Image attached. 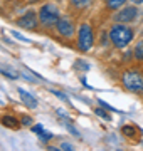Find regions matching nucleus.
Wrapping results in <instances>:
<instances>
[{
  "label": "nucleus",
  "instance_id": "12",
  "mask_svg": "<svg viewBox=\"0 0 143 151\" xmlns=\"http://www.w3.org/2000/svg\"><path fill=\"white\" fill-rule=\"evenodd\" d=\"M125 2H126V0H108V4H106V5H108V9H110V10H116V9H118V7H121Z\"/></svg>",
  "mask_w": 143,
  "mask_h": 151
},
{
  "label": "nucleus",
  "instance_id": "10",
  "mask_svg": "<svg viewBox=\"0 0 143 151\" xmlns=\"http://www.w3.org/2000/svg\"><path fill=\"white\" fill-rule=\"evenodd\" d=\"M34 129V133H37L39 136H40V139H44V141H47V139H51L52 138V133H49V131H46L40 124H37V126H34L32 128Z\"/></svg>",
  "mask_w": 143,
  "mask_h": 151
},
{
  "label": "nucleus",
  "instance_id": "18",
  "mask_svg": "<svg viewBox=\"0 0 143 151\" xmlns=\"http://www.w3.org/2000/svg\"><path fill=\"white\" fill-rule=\"evenodd\" d=\"M96 114H98V116H101V118H105V119H108V121H110V114L108 113H105V111H101V109H96Z\"/></svg>",
  "mask_w": 143,
  "mask_h": 151
},
{
  "label": "nucleus",
  "instance_id": "7",
  "mask_svg": "<svg viewBox=\"0 0 143 151\" xmlns=\"http://www.w3.org/2000/svg\"><path fill=\"white\" fill-rule=\"evenodd\" d=\"M56 29H57V32L62 37H71L72 34H74V25H72V22L67 17H61L59 22L56 24Z\"/></svg>",
  "mask_w": 143,
  "mask_h": 151
},
{
  "label": "nucleus",
  "instance_id": "3",
  "mask_svg": "<svg viewBox=\"0 0 143 151\" xmlns=\"http://www.w3.org/2000/svg\"><path fill=\"white\" fill-rule=\"evenodd\" d=\"M59 10L54 4H46L40 7L39 10V20L44 27H54L56 24L59 22Z\"/></svg>",
  "mask_w": 143,
  "mask_h": 151
},
{
  "label": "nucleus",
  "instance_id": "22",
  "mask_svg": "<svg viewBox=\"0 0 143 151\" xmlns=\"http://www.w3.org/2000/svg\"><path fill=\"white\" fill-rule=\"evenodd\" d=\"M133 4H135V5H140V4H143V0H131Z\"/></svg>",
  "mask_w": 143,
  "mask_h": 151
},
{
  "label": "nucleus",
  "instance_id": "17",
  "mask_svg": "<svg viewBox=\"0 0 143 151\" xmlns=\"http://www.w3.org/2000/svg\"><path fill=\"white\" fill-rule=\"evenodd\" d=\"M12 35H14V37H15V39H19V40H24V42H29V39H25V37H24V35H22V34L15 32V30L12 32Z\"/></svg>",
  "mask_w": 143,
  "mask_h": 151
},
{
  "label": "nucleus",
  "instance_id": "4",
  "mask_svg": "<svg viewBox=\"0 0 143 151\" xmlns=\"http://www.w3.org/2000/svg\"><path fill=\"white\" fill-rule=\"evenodd\" d=\"M94 44V34H93V29L89 24H83L79 27V32H77V47L81 52H88L91 50Z\"/></svg>",
  "mask_w": 143,
  "mask_h": 151
},
{
  "label": "nucleus",
  "instance_id": "14",
  "mask_svg": "<svg viewBox=\"0 0 143 151\" xmlns=\"http://www.w3.org/2000/svg\"><path fill=\"white\" fill-rule=\"evenodd\" d=\"M72 7H77V9H84L86 5L91 4V0H71Z\"/></svg>",
  "mask_w": 143,
  "mask_h": 151
},
{
  "label": "nucleus",
  "instance_id": "16",
  "mask_svg": "<svg viewBox=\"0 0 143 151\" xmlns=\"http://www.w3.org/2000/svg\"><path fill=\"white\" fill-rule=\"evenodd\" d=\"M76 67H83V70H88L89 69V64H88V62H84V60H77Z\"/></svg>",
  "mask_w": 143,
  "mask_h": 151
},
{
  "label": "nucleus",
  "instance_id": "11",
  "mask_svg": "<svg viewBox=\"0 0 143 151\" xmlns=\"http://www.w3.org/2000/svg\"><path fill=\"white\" fill-rule=\"evenodd\" d=\"M0 72L5 76V77H10V79H17L19 77V72L15 69L9 67V65H0Z\"/></svg>",
  "mask_w": 143,
  "mask_h": 151
},
{
  "label": "nucleus",
  "instance_id": "8",
  "mask_svg": "<svg viewBox=\"0 0 143 151\" xmlns=\"http://www.w3.org/2000/svg\"><path fill=\"white\" fill-rule=\"evenodd\" d=\"M17 91H19V94H20V99L24 101V104H25L27 108H30V109H32V108H37V99H35L32 94H29L27 91H24L22 87H19Z\"/></svg>",
  "mask_w": 143,
  "mask_h": 151
},
{
  "label": "nucleus",
  "instance_id": "20",
  "mask_svg": "<svg viewBox=\"0 0 143 151\" xmlns=\"http://www.w3.org/2000/svg\"><path fill=\"white\" fill-rule=\"evenodd\" d=\"M52 92H54V94H56L57 97H59V99H62V101H66V99H67L66 94H62V92H59V91H52Z\"/></svg>",
  "mask_w": 143,
  "mask_h": 151
},
{
  "label": "nucleus",
  "instance_id": "1",
  "mask_svg": "<svg viewBox=\"0 0 143 151\" xmlns=\"http://www.w3.org/2000/svg\"><path fill=\"white\" fill-rule=\"evenodd\" d=\"M110 39H111V42L115 44V47H118V49L126 47L133 39V29L118 22V24H115V25L111 27Z\"/></svg>",
  "mask_w": 143,
  "mask_h": 151
},
{
  "label": "nucleus",
  "instance_id": "2",
  "mask_svg": "<svg viewBox=\"0 0 143 151\" xmlns=\"http://www.w3.org/2000/svg\"><path fill=\"white\" fill-rule=\"evenodd\" d=\"M121 82L123 87L130 92H136L143 94V74L136 69H128L121 76Z\"/></svg>",
  "mask_w": 143,
  "mask_h": 151
},
{
  "label": "nucleus",
  "instance_id": "13",
  "mask_svg": "<svg viewBox=\"0 0 143 151\" xmlns=\"http://www.w3.org/2000/svg\"><path fill=\"white\" fill-rule=\"evenodd\" d=\"M135 57L138 60H143V40H140L135 47Z\"/></svg>",
  "mask_w": 143,
  "mask_h": 151
},
{
  "label": "nucleus",
  "instance_id": "21",
  "mask_svg": "<svg viewBox=\"0 0 143 151\" xmlns=\"http://www.w3.org/2000/svg\"><path fill=\"white\" fill-rule=\"evenodd\" d=\"M61 148H62V150H74V146L69 145V143H62V145H61Z\"/></svg>",
  "mask_w": 143,
  "mask_h": 151
},
{
  "label": "nucleus",
  "instance_id": "15",
  "mask_svg": "<svg viewBox=\"0 0 143 151\" xmlns=\"http://www.w3.org/2000/svg\"><path fill=\"white\" fill-rule=\"evenodd\" d=\"M135 128H133V126H123V128H121V133H123V134L125 136H128V138H131V136H135Z\"/></svg>",
  "mask_w": 143,
  "mask_h": 151
},
{
  "label": "nucleus",
  "instance_id": "5",
  "mask_svg": "<svg viewBox=\"0 0 143 151\" xmlns=\"http://www.w3.org/2000/svg\"><path fill=\"white\" fill-rule=\"evenodd\" d=\"M17 25L27 30H35L37 29V14L35 12H27L25 15H22L20 19H17Z\"/></svg>",
  "mask_w": 143,
  "mask_h": 151
},
{
  "label": "nucleus",
  "instance_id": "9",
  "mask_svg": "<svg viewBox=\"0 0 143 151\" xmlns=\"http://www.w3.org/2000/svg\"><path fill=\"white\" fill-rule=\"evenodd\" d=\"M0 123L4 124L5 128H10V129H19V121H17L14 116H9V114H5V116H0Z\"/></svg>",
  "mask_w": 143,
  "mask_h": 151
},
{
  "label": "nucleus",
  "instance_id": "19",
  "mask_svg": "<svg viewBox=\"0 0 143 151\" xmlns=\"http://www.w3.org/2000/svg\"><path fill=\"white\" fill-rule=\"evenodd\" d=\"M20 121H22V124L29 126V124L32 123V118H30V116H22V119H20Z\"/></svg>",
  "mask_w": 143,
  "mask_h": 151
},
{
  "label": "nucleus",
  "instance_id": "6",
  "mask_svg": "<svg viewBox=\"0 0 143 151\" xmlns=\"http://www.w3.org/2000/svg\"><path fill=\"white\" fill-rule=\"evenodd\" d=\"M136 15H138L136 7H125V9H121V10L115 15V20L120 22V24H128V22L135 20Z\"/></svg>",
  "mask_w": 143,
  "mask_h": 151
}]
</instances>
